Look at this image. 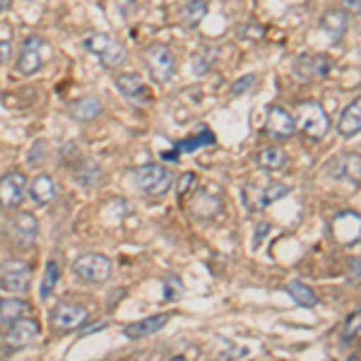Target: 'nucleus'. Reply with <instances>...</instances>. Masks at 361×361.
Wrapping results in <instances>:
<instances>
[{"label":"nucleus","mask_w":361,"mask_h":361,"mask_svg":"<svg viewBox=\"0 0 361 361\" xmlns=\"http://www.w3.org/2000/svg\"><path fill=\"white\" fill-rule=\"evenodd\" d=\"M133 183L145 195H164L173 183V176L161 164H142L133 171Z\"/></svg>","instance_id":"f257e3e1"},{"label":"nucleus","mask_w":361,"mask_h":361,"mask_svg":"<svg viewBox=\"0 0 361 361\" xmlns=\"http://www.w3.org/2000/svg\"><path fill=\"white\" fill-rule=\"evenodd\" d=\"M85 49L92 56L99 58L104 68H121L126 63V46L121 42H116L109 34H90L85 39Z\"/></svg>","instance_id":"f03ea898"},{"label":"nucleus","mask_w":361,"mask_h":361,"mask_svg":"<svg viewBox=\"0 0 361 361\" xmlns=\"http://www.w3.org/2000/svg\"><path fill=\"white\" fill-rule=\"evenodd\" d=\"M296 128L304 133L306 137L320 140L328 135L330 130V118L325 114V109L318 102H304L299 104V111H296Z\"/></svg>","instance_id":"7ed1b4c3"},{"label":"nucleus","mask_w":361,"mask_h":361,"mask_svg":"<svg viewBox=\"0 0 361 361\" xmlns=\"http://www.w3.org/2000/svg\"><path fill=\"white\" fill-rule=\"evenodd\" d=\"M73 272L85 284H104L111 277V260L102 253H85L75 258Z\"/></svg>","instance_id":"20e7f679"},{"label":"nucleus","mask_w":361,"mask_h":361,"mask_svg":"<svg viewBox=\"0 0 361 361\" xmlns=\"http://www.w3.org/2000/svg\"><path fill=\"white\" fill-rule=\"evenodd\" d=\"M32 282V267L20 258H10L0 265V289L10 294H25Z\"/></svg>","instance_id":"39448f33"},{"label":"nucleus","mask_w":361,"mask_h":361,"mask_svg":"<svg viewBox=\"0 0 361 361\" xmlns=\"http://www.w3.org/2000/svg\"><path fill=\"white\" fill-rule=\"evenodd\" d=\"M328 176L340 183H349L352 188L361 185V154L342 152L328 161Z\"/></svg>","instance_id":"423d86ee"},{"label":"nucleus","mask_w":361,"mask_h":361,"mask_svg":"<svg viewBox=\"0 0 361 361\" xmlns=\"http://www.w3.org/2000/svg\"><path fill=\"white\" fill-rule=\"evenodd\" d=\"M44 66V42L37 34H29V37L20 46V56L15 63V73L22 78H32L37 75Z\"/></svg>","instance_id":"0eeeda50"},{"label":"nucleus","mask_w":361,"mask_h":361,"mask_svg":"<svg viewBox=\"0 0 361 361\" xmlns=\"http://www.w3.org/2000/svg\"><path fill=\"white\" fill-rule=\"evenodd\" d=\"M222 212V193L212 183L207 188H197L190 197V214L197 222H209Z\"/></svg>","instance_id":"6e6552de"},{"label":"nucleus","mask_w":361,"mask_h":361,"mask_svg":"<svg viewBox=\"0 0 361 361\" xmlns=\"http://www.w3.org/2000/svg\"><path fill=\"white\" fill-rule=\"evenodd\" d=\"M145 63H147L149 75L157 82H169L176 73V58L164 44H152L145 51Z\"/></svg>","instance_id":"1a4fd4ad"},{"label":"nucleus","mask_w":361,"mask_h":361,"mask_svg":"<svg viewBox=\"0 0 361 361\" xmlns=\"http://www.w3.org/2000/svg\"><path fill=\"white\" fill-rule=\"evenodd\" d=\"M284 195H289V185H284V183L248 185V188L243 190L248 212H258V209H265L267 205L277 202L279 197H284Z\"/></svg>","instance_id":"9d476101"},{"label":"nucleus","mask_w":361,"mask_h":361,"mask_svg":"<svg viewBox=\"0 0 361 361\" xmlns=\"http://www.w3.org/2000/svg\"><path fill=\"white\" fill-rule=\"evenodd\" d=\"M294 78L311 82V80L328 78L330 70H333V61L323 54H304L294 61Z\"/></svg>","instance_id":"9b49d317"},{"label":"nucleus","mask_w":361,"mask_h":361,"mask_svg":"<svg viewBox=\"0 0 361 361\" xmlns=\"http://www.w3.org/2000/svg\"><path fill=\"white\" fill-rule=\"evenodd\" d=\"M90 320V313H87L85 306L80 304H58L54 311H51V325L58 330V333H70V330H78Z\"/></svg>","instance_id":"f8f14e48"},{"label":"nucleus","mask_w":361,"mask_h":361,"mask_svg":"<svg viewBox=\"0 0 361 361\" xmlns=\"http://www.w3.org/2000/svg\"><path fill=\"white\" fill-rule=\"evenodd\" d=\"M27 185L29 180L22 171H10L0 178V207L5 209H15L22 205L27 195Z\"/></svg>","instance_id":"ddd939ff"},{"label":"nucleus","mask_w":361,"mask_h":361,"mask_svg":"<svg viewBox=\"0 0 361 361\" xmlns=\"http://www.w3.org/2000/svg\"><path fill=\"white\" fill-rule=\"evenodd\" d=\"M265 130L277 140H289L296 135V118L284 106H270L267 109Z\"/></svg>","instance_id":"4468645a"},{"label":"nucleus","mask_w":361,"mask_h":361,"mask_svg":"<svg viewBox=\"0 0 361 361\" xmlns=\"http://www.w3.org/2000/svg\"><path fill=\"white\" fill-rule=\"evenodd\" d=\"M39 335H42V325H39V320L22 316V318H17L15 323H10L8 345L13 349H22V347L32 345V342H37Z\"/></svg>","instance_id":"2eb2a0df"},{"label":"nucleus","mask_w":361,"mask_h":361,"mask_svg":"<svg viewBox=\"0 0 361 361\" xmlns=\"http://www.w3.org/2000/svg\"><path fill=\"white\" fill-rule=\"evenodd\" d=\"M333 236L342 246H354L361 241V214L357 212H340L333 219Z\"/></svg>","instance_id":"dca6fc26"},{"label":"nucleus","mask_w":361,"mask_h":361,"mask_svg":"<svg viewBox=\"0 0 361 361\" xmlns=\"http://www.w3.org/2000/svg\"><path fill=\"white\" fill-rule=\"evenodd\" d=\"M10 234H13L15 243L17 246H29V243H34V238L39 234V222L37 217H34L32 212H20L15 214L13 219H10Z\"/></svg>","instance_id":"f3484780"},{"label":"nucleus","mask_w":361,"mask_h":361,"mask_svg":"<svg viewBox=\"0 0 361 361\" xmlns=\"http://www.w3.org/2000/svg\"><path fill=\"white\" fill-rule=\"evenodd\" d=\"M169 318H171V313H157V316L135 320V323L126 325L123 335L128 337V340H140V337H149V335L159 333V330L169 323Z\"/></svg>","instance_id":"a211bd4d"},{"label":"nucleus","mask_w":361,"mask_h":361,"mask_svg":"<svg viewBox=\"0 0 361 361\" xmlns=\"http://www.w3.org/2000/svg\"><path fill=\"white\" fill-rule=\"evenodd\" d=\"M27 193H29V197H32L34 205H39V207L51 205V202H54V197H56L54 178H51L49 173H37V176L29 180Z\"/></svg>","instance_id":"6ab92c4d"},{"label":"nucleus","mask_w":361,"mask_h":361,"mask_svg":"<svg viewBox=\"0 0 361 361\" xmlns=\"http://www.w3.org/2000/svg\"><path fill=\"white\" fill-rule=\"evenodd\" d=\"M209 145H214V133L209 130L207 126H200V128H197V133H195L193 137L180 140V142L176 145V149H173V152H164V159H178V154L195 152V149H200V147H209Z\"/></svg>","instance_id":"aec40b11"},{"label":"nucleus","mask_w":361,"mask_h":361,"mask_svg":"<svg viewBox=\"0 0 361 361\" xmlns=\"http://www.w3.org/2000/svg\"><path fill=\"white\" fill-rule=\"evenodd\" d=\"M337 133L342 137H354L361 133V97L354 99L345 111H342L340 121H337Z\"/></svg>","instance_id":"412c9836"},{"label":"nucleus","mask_w":361,"mask_h":361,"mask_svg":"<svg viewBox=\"0 0 361 361\" xmlns=\"http://www.w3.org/2000/svg\"><path fill=\"white\" fill-rule=\"evenodd\" d=\"M347 25H349V17L342 10H328L323 15V20H320V29L328 34V39L333 44H337L347 34Z\"/></svg>","instance_id":"4be33fe9"},{"label":"nucleus","mask_w":361,"mask_h":361,"mask_svg":"<svg viewBox=\"0 0 361 361\" xmlns=\"http://www.w3.org/2000/svg\"><path fill=\"white\" fill-rule=\"evenodd\" d=\"M255 161L263 171H282L289 164V157L282 147H263L255 154Z\"/></svg>","instance_id":"5701e85b"},{"label":"nucleus","mask_w":361,"mask_h":361,"mask_svg":"<svg viewBox=\"0 0 361 361\" xmlns=\"http://www.w3.org/2000/svg\"><path fill=\"white\" fill-rule=\"evenodd\" d=\"M116 87L121 90V94L130 102H142L147 97V87L142 85V80L135 78V75H118L116 78Z\"/></svg>","instance_id":"b1692460"},{"label":"nucleus","mask_w":361,"mask_h":361,"mask_svg":"<svg viewBox=\"0 0 361 361\" xmlns=\"http://www.w3.org/2000/svg\"><path fill=\"white\" fill-rule=\"evenodd\" d=\"M207 10L209 8H207L205 0H188V3L180 8V22H183L188 29H193L207 17Z\"/></svg>","instance_id":"393cba45"},{"label":"nucleus","mask_w":361,"mask_h":361,"mask_svg":"<svg viewBox=\"0 0 361 361\" xmlns=\"http://www.w3.org/2000/svg\"><path fill=\"white\" fill-rule=\"evenodd\" d=\"M284 289H287V294L292 296V299H294L299 306H304V308H316V306H318V296H316V292H313V289L308 287V284L299 282V279L289 282Z\"/></svg>","instance_id":"a878e982"},{"label":"nucleus","mask_w":361,"mask_h":361,"mask_svg":"<svg viewBox=\"0 0 361 361\" xmlns=\"http://www.w3.org/2000/svg\"><path fill=\"white\" fill-rule=\"evenodd\" d=\"M29 313V304L22 299H0V323L10 325L15 323L17 318L27 316Z\"/></svg>","instance_id":"bb28decb"},{"label":"nucleus","mask_w":361,"mask_h":361,"mask_svg":"<svg viewBox=\"0 0 361 361\" xmlns=\"http://www.w3.org/2000/svg\"><path fill=\"white\" fill-rule=\"evenodd\" d=\"M102 114V102L94 97H82L73 104V116L78 121H94Z\"/></svg>","instance_id":"cd10ccee"},{"label":"nucleus","mask_w":361,"mask_h":361,"mask_svg":"<svg viewBox=\"0 0 361 361\" xmlns=\"http://www.w3.org/2000/svg\"><path fill=\"white\" fill-rule=\"evenodd\" d=\"M58 279H61V265L56 263V260H49L46 263V270H44V277H42V299H49L51 292L56 289Z\"/></svg>","instance_id":"c85d7f7f"},{"label":"nucleus","mask_w":361,"mask_h":361,"mask_svg":"<svg viewBox=\"0 0 361 361\" xmlns=\"http://www.w3.org/2000/svg\"><path fill=\"white\" fill-rule=\"evenodd\" d=\"M359 333H361V308L359 311H354L352 316L345 320V325H342V340L352 342Z\"/></svg>","instance_id":"c756f323"},{"label":"nucleus","mask_w":361,"mask_h":361,"mask_svg":"<svg viewBox=\"0 0 361 361\" xmlns=\"http://www.w3.org/2000/svg\"><path fill=\"white\" fill-rule=\"evenodd\" d=\"M212 61H214V51L202 49V51H197V54L193 56V61H190V66H193L195 75H205L207 70H209V66H212Z\"/></svg>","instance_id":"7c9ffc66"},{"label":"nucleus","mask_w":361,"mask_h":361,"mask_svg":"<svg viewBox=\"0 0 361 361\" xmlns=\"http://www.w3.org/2000/svg\"><path fill=\"white\" fill-rule=\"evenodd\" d=\"M78 180L82 185H94L97 180H99V164H92V161H90L87 166L80 169V171H78Z\"/></svg>","instance_id":"2f4dec72"},{"label":"nucleus","mask_w":361,"mask_h":361,"mask_svg":"<svg viewBox=\"0 0 361 361\" xmlns=\"http://www.w3.org/2000/svg\"><path fill=\"white\" fill-rule=\"evenodd\" d=\"M253 85H255V75H243L241 80H236V82L231 85V94H234V97L246 94V92H248Z\"/></svg>","instance_id":"473e14b6"},{"label":"nucleus","mask_w":361,"mask_h":361,"mask_svg":"<svg viewBox=\"0 0 361 361\" xmlns=\"http://www.w3.org/2000/svg\"><path fill=\"white\" fill-rule=\"evenodd\" d=\"M193 183H195V176L193 173H183V176H180V180H178V195H185L188 193L190 188H193Z\"/></svg>","instance_id":"72a5a7b5"},{"label":"nucleus","mask_w":361,"mask_h":361,"mask_svg":"<svg viewBox=\"0 0 361 361\" xmlns=\"http://www.w3.org/2000/svg\"><path fill=\"white\" fill-rule=\"evenodd\" d=\"M10 54H13V44H10V39H5V42H0V66L8 63Z\"/></svg>","instance_id":"f704fd0d"},{"label":"nucleus","mask_w":361,"mask_h":361,"mask_svg":"<svg viewBox=\"0 0 361 361\" xmlns=\"http://www.w3.org/2000/svg\"><path fill=\"white\" fill-rule=\"evenodd\" d=\"M166 284V301H171V299H176V296H180V284H178V279H176V284L171 287V279L169 282H164Z\"/></svg>","instance_id":"c9c22d12"},{"label":"nucleus","mask_w":361,"mask_h":361,"mask_svg":"<svg viewBox=\"0 0 361 361\" xmlns=\"http://www.w3.org/2000/svg\"><path fill=\"white\" fill-rule=\"evenodd\" d=\"M267 231H270V224H260V226H258V236H255V246H260V243H263V236L267 234Z\"/></svg>","instance_id":"e433bc0d"},{"label":"nucleus","mask_w":361,"mask_h":361,"mask_svg":"<svg viewBox=\"0 0 361 361\" xmlns=\"http://www.w3.org/2000/svg\"><path fill=\"white\" fill-rule=\"evenodd\" d=\"M347 8H352L354 13H361V0H347Z\"/></svg>","instance_id":"4c0bfd02"},{"label":"nucleus","mask_w":361,"mask_h":361,"mask_svg":"<svg viewBox=\"0 0 361 361\" xmlns=\"http://www.w3.org/2000/svg\"><path fill=\"white\" fill-rule=\"evenodd\" d=\"M10 3H13V0H0V15H3L5 10L10 8Z\"/></svg>","instance_id":"58836bf2"}]
</instances>
